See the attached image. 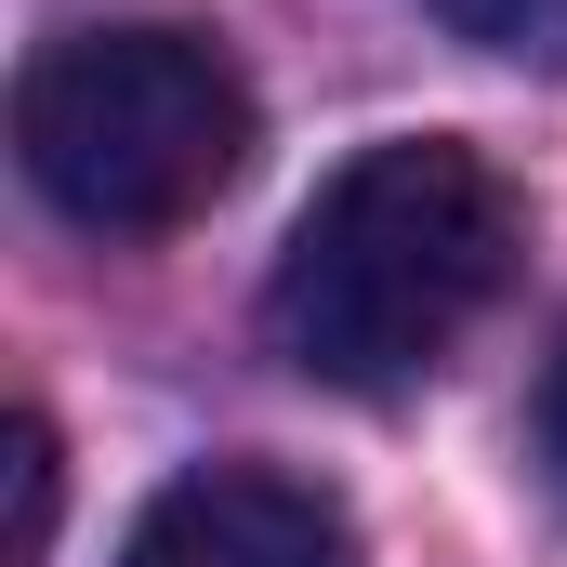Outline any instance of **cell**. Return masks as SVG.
<instances>
[{"mask_svg": "<svg viewBox=\"0 0 567 567\" xmlns=\"http://www.w3.org/2000/svg\"><path fill=\"white\" fill-rule=\"evenodd\" d=\"M423 13L475 53H567V0H423Z\"/></svg>", "mask_w": 567, "mask_h": 567, "instance_id": "4", "label": "cell"}, {"mask_svg": "<svg viewBox=\"0 0 567 567\" xmlns=\"http://www.w3.org/2000/svg\"><path fill=\"white\" fill-rule=\"evenodd\" d=\"M542 462H555V488H567V357H555V383H542Z\"/></svg>", "mask_w": 567, "mask_h": 567, "instance_id": "6", "label": "cell"}, {"mask_svg": "<svg viewBox=\"0 0 567 567\" xmlns=\"http://www.w3.org/2000/svg\"><path fill=\"white\" fill-rule=\"evenodd\" d=\"M251 133H265V106H251L238 53L198 27H66L13 80L27 185L93 238H158V225L212 212L251 172Z\"/></svg>", "mask_w": 567, "mask_h": 567, "instance_id": "2", "label": "cell"}, {"mask_svg": "<svg viewBox=\"0 0 567 567\" xmlns=\"http://www.w3.org/2000/svg\"><path fill=\"white\" fill-rule=\"evenodd\" d=\"M120 567H357V528L278 462H185L120 528Z\"/></svg>", "mask_w": 567, "mask_h": 567, "instance_id": "3", "label": "cell"}, {"mask_svg": "<svg viewBox=\"0 0 567 567\" xmlns=\"http://www.w3.org/2000/svg\"><path fill=\"white\" fill-rule=\"evenodd\" d=\"M53 555V423L13 410V567Z\"/></svg>", "mask_w": 567, "mask_h": 567, "instance_id": "5", "label": "cell"}, {"mask_svg": "<svg viewBox=\"0 0 567 567\" xmlns=\"http://www.w3.org/2000/svg\"><path fill=\"white\" fill-rule=\"evenodd\" d=\"M515 265V198L462 133L357 145L265 278V343L330 396H396L475 330Z\"/></svg>", "mask_w": 567, "mask_h": 567, "instance_id": "1", "label": "cell"}]
</instances>
